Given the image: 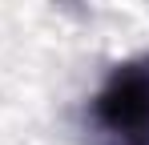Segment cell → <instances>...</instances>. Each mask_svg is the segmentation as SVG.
Listing matches in <instances>:
<instances>
[{
    "instance_id": "obj_1",
    "label": "cell",
    "mask_w": 149,
    "mask_h": 145,
    "mask_svg": "<svg viewBox=\"0 0 149 145\" xmlns=\"http://www.w3.org/2000/svg\"><path fill=\"white\" fill-rule=\"evenodd\" d=\"M93 125L105 145H149V56L113 69L93 101Z\"/></svg>"
}]
</instances>
